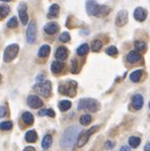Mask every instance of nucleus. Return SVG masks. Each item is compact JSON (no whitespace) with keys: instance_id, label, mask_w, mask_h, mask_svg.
Listing matches in <instances>:
<instances>
[{"instance_id":"nucleus-1","label":"nucleus","mask_w":150,"mask_h":151,"mask_svg":"<svg viewBox=\"0 0 150 151\" xmlns=\"http://www.w3.org/2000/svg\"><path fill=\"white\" fill-rule=\"evenodd\" d=\"M81 128L79 126H71L63 132L61 139H60V147L63 150H69L77 143L79 135L81 134Z\"/></svg>"},{"instance_id":"nucleus-2","label":"nucleus","mask_w":150,"mask_h":151,"mask_svg":"<svg viewBox=\"0 0 150 151\" xmlns=\"http://www.w3.org/2000/svg\"><path fill=\"white\" fill-rule=\"evenodd\" d=\"M86 11L88 15L96 17H104L110 12V9L106 5H100L94 0H87Z\"/></svg>"},{"instance_id":"nucleus-3","label":"nucleus","mask_w":150,"mask_h":151,"mask_svg":"<svg viewBox=\"0 0 150 151\" xmlns=\"http://www.w3.org/2000/svg\"><path fill=\"white\" fill-rule=\"evenodd\" d=\"M79 110H88L90 112H96L100 109V103L94 99H81L78 103Z\"/></svg>"},{"instance_id":"nucleus-4","label":"nucleus","mask_w":150,"mask_h":151,"mask_svg":"<svg viewBox=\"0 0 150 151\" xmlns=\"http://www.w3.org/2000/svg\"><path fill=\"white\" fill-rule=\"evenodd\" d=\"M59 91L62 94H66L68 97H75L77 92V82L68 81L59 86Z\"/></svg>"},{"instance_id":"nucleus-5","label":"nucleus","mask_w":150,"mask_h":151,"mask_svg":"<svg viewBox=\"0 0 150 151\" xmlns=\"http://www.w3.org/2000/svg\"><path fill=\"white\" fill-rule=\"evenodd\" d=\"M34 90L37 93L41 94L43 97L47 98L50 96L52 92V84L49 81H44V82H39L34 86Z\"/></svg>"},{"instance_id":"nucleus-6","label":"nucleus","mask_w":150,"mask_h":151,"mask_svg":"<svg viewBox=\"0 0 150 151\" xmlns=\"http://www.w3.org/2000/svg\"><path fill=\"white\" fill-rule=\"evenodd\" d=\"M19 52V45L18 44H11L4 50L3 54V60L5 63H9L16 58L17 54Z\"/></svg>"},{"instance_id":"nucleus-7","label":"nucleus","mask_w":150,"mask_h":151,"mask_svg":"<svg viewBox=\"0 0 150 151\" xmlns=\"http://www.w3.org/2000/svg\"><path fill=\"white\" fill-rule=\"evenodd\" d=\"M98 129H99V126L96 125V126H94V127L90 128V129H88V130H86L85 132H83V133L81 132L82 134L79 135V139H78V141H77L78 147H83V146H84L87 142H88L89 137H92V135L94 134V132H96Z\"/></svg>"},{"instance_id":"nucleus-8","label":"nucleus","mask_w":150,"mask_h":151,"mask_svg":"<svg viewBox=\"0 0 150 151\" xmlns=\"http://www.w3.org/2000/svg\"><path fill=\"white\" fill-rule=\"evenodd\" d=\"M36 38H37V24L35 21H31L26 29V40L30 44L35 43Z\"/></svg>"},{"instance_id":"nucleus-9","label":"nucleus","mask_w":150,"mask_h":151,"mask_svg":"<svg viewBox=\"0 0 150 151\" xmlns=\"http://www.w3.org/2000/svg\"><path fill=\"white\" fill-rule=\"evenodd\" d=\"M27 105L31 108H34V109H37V108H40V107H42L43 105V102L41 101L38 96H35V94H31V96H28L27 97Z\"/></svg>"},{"instance_id":"nucleus-10","label":"nucleus","mask_w":150,"mask_h":151,"mask_svg":"<svg viewBox=\"0 0 150 151\" xmlns=\"http://www.w3.org/2000/svg\"><path fill=\"white\" fill-rule=\"evenodd\" d=\"M128 21V13L127 11L123 9V11H120L119 14L117 15V18H115V24L119 27H122Z\"/></svg>"},{"instance_id":"nucleus-11","label":"nucleus","mask_w":150,"mask_h":151,"mask_svg":"<svg viewBox=\"0 0 150 151\" xmlns=\"http://www.w3.org/2000/svg\"><path fill=\"white\" fill-rule=\"evenodd\" d=\"M18 14H19V18L21 20V23L23 25H26L28 22V16H27V13H26L25 3H20V5L18 7Z\"/></svg>"},{"instance_id":"nucleus-12","label":"nucleus","mask_w":150,"mask_h":151,"mask_svg":"<svg viewBox=\"0 0 150 151\" xmlns=\"http://www.w3.org/2000/svg\"><path fill=\"white\" fill-rule=\"evenodd\" d=\"M147 11L143 7H136L134 9V13H133V17L136 19V21H140V22H143L146 20L147 18Z\"/></svg>"},{"instance_id":"nucleus-13","label":"nucleus","mask_w":150,"mask_h":151,"mask_svg":"<svg viewBox=\"0 0 150 151\" xmlns=\"http://www.w3.org/2000/svg\"><path fill=\"white\" fill-rule=\"evenodd\" d=\"M55 56H56V59H58V61H64V60H66L67 59V57H68L67 48L64 47V46L58 47L57 50H56Z\"/></svg>"},{"instance_id":"nucleus-14","label":"nucleus","mask_w":150,"mask_h":151,"mask_svg":"<svg viewBox=\"0 0 150 151\" xmlns=\"http://www.w3.org/2000/svg\"><path fill=\"white\" fill-rule=\"evenodd\" d=\"M141 60H142V55L138 52H136V50H131V52L127 55V61H128L129 63H131V64L138 63V62H140Z\"/></svg>"},{"instance_id":"nucleus-15","label":"nucleus","mask_w":150,"mask_h":151,"mask_svg":"<svg viewBox=\"0 0 150 151\" xmlns=\"http://www.w3.org/2000/svg\"><path fill=\"white\" fill-rule=\"evenodd\" d=\"M143 105H144L143 97L138 93L134 94L133 97H132V106H133V108L136 110H140V109H142Z\"/></svg>"},{"instance_id":"nucleus-16","label":"nucleus","mask_w":150,"mask_h":151,"mask_svg":"<svg viewBox=\"0 0 150 151\" xmlns=\"http://www.w3.org/2000/svg\"><path fill=\"white\" fill-rule=\"evenodd\" d=\"M59 28L60 27L56 22H49L44 26V32L48 35H55L56 33H58Z\"/></svg>"},{"instance_id":"nucleus-17","label":"nucleus","mask_w":150,"mask_h":151,"mask_svg":"<svg viewBox=\"0 0 150 151\" xmlns=\"http://www.w3.org/2000/svg\"><path fill=\"white\" fill-rule=\"evenodd\" d=\"M59 11H60V6H59L57 3H54V4H52L50 6H49L47 17H48L49 19H50V18H56V17L58 16V14H59Z\"/></svg>"},{"instance_id":"nucleus-18","label":"nucleus","mask_w":150,"mask_h":151,"mask_svg":"<svg viewBox=\"0 0 150 151\" xmlns=\"http://www.w3.org/2000/svg\"><path fill=\"white\" fill-rule=\"evenodd\" d=\"M64 68V64L62 63L61 61H54L52 63V66H50V69L54 73H61Z\"/></svg>"},{"instance_id":"nucleus-19","label":"nucleus","mask_w":150,"mask_h":151,"mask_svg":"<svg viewBox=\"0 0 150 151\" xmlns=\"http://www.w3.org/2000/svg\"><path fill=\"white\" fill-rule=\"evenodd\" d=\"M38 139V134L35 130H28L25 133V141L27 143H35Z\"/></svg>"},{"instance_id":"nucleus-20","label":"nucleus","mask_w":150,"mask_h":151,"mask_svg":"<svg viewBox=\"0 0 150 151\" xmlns=\"http://www.w3.org/2000/svg\"><path fill=\"white\" fill-rule=\"evenodd\" d=\"M49 52H50V46L47 44H44L40 47L39 52H38V56H39L40 58H45V57L48 56Z\"/></svg>"},{"instance_id":"nucleus-21","label":"nucleus","mask_w":150,"mask_h":151,"mask_svg":"<svg viewBox=\"0 0 150 151\" xmlns=\"http://www.w3.org/2000/svg\"><path fill=\"white\" fill-rule=\"evenodd\" d=\"M52 144H53V137L50 134H46L44 137H43L42 143H41L42 148L43 149H48L49 147L52 146Z\"/></svg>"},{"instance_id":"nucleus-22","label":"nucleus","mask_w":150,"mask_h":151,"mask_svg":"<svg viewBox=\"0 0 150 151\" xmlns=\"http://www.w3.org/2000/svg\"><path fill=\"white\" fill-rule=\"evenodd\" d=\"M142 75H143V70L142 69H138V70H134L133 73H131L130 75V80L133 83H138V81L141 80Z\"/></svg>"},{"instance_id":"nucleus-23","label":"nucleus","mask_w":150,"mask_h":151,"mask_svg":"<svg viewBox=\"0 0 150 151\" xmlns=\"http://www.w3.org/2000/svg\"><path fill=\"white\" fill-rule=\"evenodd\" d=\"M22 120H23L25 125H32L34 123V116L31 112L26 111V112H24L23 114H22Z\"/></svg>"},{"instance_id":"nucleus-24","label":"nucleus","mask_w":150,"mask_h":151,"mask_svg":"<svg viewBox=\"0 0 150 151\" xmlns=\"http://www.w3.org/2000/svg\"><path fill=\"white\" fill-rule=\"evenodd\" d=\"M134 48L136 50V52H143L147 50V45H146V42H144V41H136L134 42Z\"/></svg>"},{"instance_id":"nucleus-25","label":"nucleus","mask_w":150,"mask_h":151,"mask_svg":"<svg viewBox=\"0 0 150 151\" xmlns=\"http://www.w3.org/2000/svg\"><path fill=\"white\" fill-rule=\"evenodd\" d=\"M89 50V46L88 44H86V43H84V44L80 45L79 47H78L77 50V54L79 55L80 57H83L85 56V55H87V52H88Z\"/></svg>"},{"instance_id":"nucleus-26","label":"nucleus","mask_w":150,"mask_h":151,"mask_svg":"<svg viewBox=\"0 0 150 151\" xmlns=\"http://www.w3.org/2000/svg\"><path fill=\"white\" fill-rule=\"evenodd\" d=\"M58 107L61 111H66L71 107V102L68 101V100H63V101H61L59 103Z\"/></svg>"},{"instance_id":"nucleus-27","label":"nucleus","mask_w":150,"mask_h":151,"mask_svg":"<svg viewBox=\"0 0 150 151\" xmlns=\"http://www.w3.org/2000/svg\"><path fill=\"white\" fill-rule=\"evenodd\" d=\"M128 143L132 148H138L140 146V144H141V139L138 137H130Z\"/></svg>"},{"instance_id":"nucleus-28","label":"nucleus","mask_w":150,"mask_h":151,"mask_svg":"<svg viewBox=\"0 0 150 151\" xmlns=\"http://www.w3.org/2000/svg\"><path fill=\"white\" fill-rule=\"evenodd\" d=\"M92 116L90 114H83L81 118H80V124L83 126H87L90 124V122H92Z\"/></svg>"},{"instance_id":"nucleus-29","label":"nucleus","mask_w":150,"mask_h":151,"mask_svg":"<svg viewBox=\"0 0 150 151\" xmlns=\"http://www.w3.org/2000/svg\"><path fill=\"white\" fill-rule=\"evenodd\" d=\"M102 46H103V43H102L101 40H94V41H92V50L97 52L101 50Z\"/></svg>"},{"instance_id":"nucleus-30","label":"nucleus","mask_w":150,"mask_h":151,"mask_svg":"<svg viewBox=\"0 0 150 151\" xmlns=\"http://www.w3.org/2000/svg\"><path fill=\"white\" fill-rule=\"evenodd\" d=\"M9 12H11V9H9V5H1L0 6V16L2 17V18H4V17H6L7 15L9 14Z\"/></svg>"},{"instance_id":"nucleus-31","label":"nucleus","mask_w":150,"mask_h":151,"mask_svg":"<svg viewBox=\"0 0 150 151\" xmlns=\"http://www.w3.org/2000/svg\"><path fill=\"white\" fill-rule=\"evenodd\" d=\"M13 127V122L11 121H5V122L0 123V130H9Z\"/></svg>"},{"instance_id":"nucleus-32","label":"nucleus","mask_w":150,"mask_h":151,"mask_svg":"<svg viewBox=\"0 0 150 151\" xmlns=\"http://www.w3.org/2000/svg\"><path fill=\"white\" fill-rule=\"evenodd\" d=\"M106 54L110 57H115L118 55V48L115 46H109L106 48Z\"/></svg>"},{"instance_id":"nucleus-33","label":"nucleus","mask_w":150,"mask_h":151,"mask_svg":"<svg viewBox=\"0 0 150 151\" xmlns=\"http://www.w3.org/2000/svg\"><path fill=\"white\" fill-rule=\"evenodd\" d=\"M59 40L61 41V42H68V41L71 40V35L67 33V32H64V33H62L61 35H60V37H59Z\"/></svg>"},{"instance_id":"nucleus-34","label":"nucleus","mask_w":150,"mask_h":151,"mask_svg":"<svg viewBox=\"0 0 150 151\" xmlns=\"http://www.w3.org/2000/svg\"><path fill=\"white\" fill-rule=\"evenodd\" d=\"M6 25H7V27H9V28L16 27L17 26V18L16 17H12V18L9 19V21H7Z\"/></svg>"},{"instance_id":"nucleus-35","label":"nucleus","mask_w":150,"mask_h":151,"mask_svg":"<svg viewBox=\"0 0 150 151\" xmlns=\"http://www.w3.org/2000/svg\"><path fill=\"white\" fill-rule=\"evenodd\" d=\"M78 71H79V68H78V61L76 59H73V61H71V73H77Z\"/></svg>"},{"instance_id":"nucleus-36","label":"nucleus","mask_w":150,"mask_h":151,"mask_svg":"<svg viewBox=\"0 0 150 151\" xmlns=\"http://www.w3.org/2000/svg\"><path fill=\"white\" fill-rule=\"evenodd\" d=\"M6 116V108L4 106H0V119Z\"/></svg>"},{"instance_id":"nucleus-37","label":"nucleus","mask_w":150,"mask_h":151,"mask_svg":"<svg viewBox=\"0 0 150 151\" xmlns=\"http://www.w3.org/2000/svg\"><path fill=\"white\" fill-rule=\"evenodd\" d=\"M45 116H50V118H54V116H56V113H55V111L53 110V109H46V110H45Z\"/></svg>"},{"instance_id":"nucleus-38","label":"nucleus","mask_w":150,"mask_h":151,"mask_svg":"<svg viewBox=\"0 0 150 151\" xmlns=\"http://www.w3.org/2000/svg\"><path fill=\"white\" fill-rule=\"evenodd\" d=\"M113 147H115V143L111 141H107L105 143V148L106 149H112Z\"/></svg>"},{"instance_id":"nucleus-39","label":"nucleus","mask_w":150,"mask_h":151,"mask_svg":"<svg viewBox=\"0 0 150 151\" xmlns=\"http://www.w3.org/2000/svg\"><path fill=\"white\" fill-rule=\"evenodd\" d=\"M23 151H36V149L34 148V147H32V146H27V147H25V148L23 149Z\"/></svg>"},{"instance_id":"nucleus-40","label":"nucleus","mask_w":150,"mask_h":151,"mask_svg":"<svg viewBox=\"0 0 150 151\" xmlns=\"http://www.w3.org/2000/svg\"><path fill=\"white\" fill-rule=\"evenodd\" d=\"M120 151H130V148H129L128 146H126V145H125V146H122V147H121Z\"/></svg>"},{"instance_id":"nucleus-41","label":"nucleus","mask_w":150,"mask_h":151,"mask_svg":"<svg viewBox=\"0 0 150 151\" xmlns=\"http://www.w3.org/2000/svg\"><path fill=\"white\" fill-rule=\"evenodd\" d=\"M43 78H44V77H43V75H39V76L37 77V79H36V80L39 81V82H42Z\"/></svg>"},{"instance_id":"nucleus-42","label":"nucleus","mask_w":150,"mask_h":151,"mask_svg":"<svg viewBox=\"0 0 150 151\" xmlns=\"http://www.w3.org/2000/svg\"><path fill=\"white\" fill-rule=\"evenodd\" d=\"M145 151H150V143H147V144L145 145Z\"/></svg>"},{"instance_id":"nucleus-43","label":"nucleus","mask_w":150,"mask_h":151,"mask_svg":"<svg viewBox=\"0 0 150 151\" xmlns=\"http://www.w3.org/2000/svg\"><path fill=\"white\" fill-rule=\"evenodd\" d=\"M1 1H4V2H9V1H12V0H1Z\"/></svg>"},{"instance_id":"nucleus-44","label":"nucleus","mask_w":150,"mask_h":151,"mask_svg":"<svg viewBox=\"0 0 150 151\" xmlns=\"http://www.w3.org/2000/svg\"><path fill=\"white\" fill-rule=\"evenodd\" d=\"M149 108H150V103H149Z\"/></svg>"}]
</instances>
